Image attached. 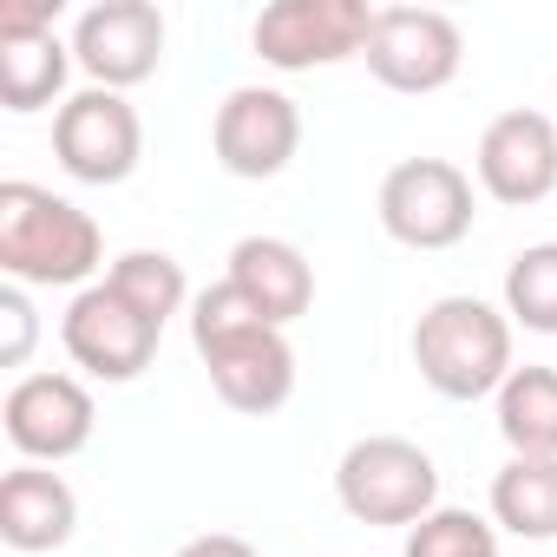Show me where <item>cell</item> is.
I'll list each match as a JSON object with an SVG mask.
<instances>
[{"label":"cell","instance_id":"1","mask_svg":"<svg viewBox=\"0 0 557 557\" xmlns=\"http://www.w3.org/2000/svg\"><path fill=\"white\" fill-rule=\"evenodd\" d=\"M106 269V236L92 210L53 197L47 184H0V275L21 289H92Z\"/></svg>","mask_w":557,"mask_h":557},{"label":"cell","instance_id":"2","mask_svg":"<svg viewBox=\"0 0 557 557\" xmlns=\"http://www.w3.org/2000/svg\"><path fill=\"white\" fill-rule=\"evenodd\" d=\"M413 368L440 400H485L511 381V315L479 296H440L413 322Z\"/></svg>","mask_w":557,"mask_h":557},{"label":"cell","instance_id":"3","mask_svg":"<svg viewBox=\"0 0 557 557\" xmlns=\"http://www.w3.org/2000/svg\"><path fill=\"white\" fill-rule=\"evenodd\" d=\"M335 498L355 524L413 531L426 511H440V466H433L426 446H413L400 433H368L342 453Z\"/></svg>","mask_w":557,"mask_h":557},{"label":"cell","instance_id":"4","mask_svg":"<svg viewBox=\"0 0 557 557\" xmlns=\"http://www.w3.org/2000/svg\"><path fill=\"white\" fill-rule=\"evenodd\" d=\"M374 14L381 8H368V0H269L249 27V47L275 73H315V66H342V60H368Z\"/></svg>","mask_w":557,"mask_h":557},{"label":"cell","instance_id":"5","mask_svg":"<svg viewBox=\"0 0 557 557\" xmlns=\"http://www.w3.org/2000/svg\"><path fill=\"white\" fill-rule=\"evenodd\" d=\"M381 230L400 243V249H453L472 236V216H479V197H472V177L453 164V158H400L387 177H381Z\"/></svg>","mask_w":557,"mask_h":557},{"label":"cell","instance_id":"6","mask_svg":"<svg viewBox=\"0 0 557 557\" xmlns=\"http://www.w3.org/2000/svg\"><path fill=\"white\" fill-rule=\"evenodd\" d=\"M466 66V34L453 14L440 8H381L374 14V40H368V73L387 92L426 99L446 92Z\"/></svg>","mask_w":557,"mask_h":557},{"label":"cell","instance_id":"7","mask_svg":"<svg viewBox=\"0 0 557 557\" xmlns=\"http://www.w3.org/2000/svg\"><path fill=\"white\" fill-rule=\"evenodd\" d=\"M53 158L66 177L79 184H125L145 158V125H138V106L125 92H106V86H86L73 92L60 112H53Z\"/></svg>","mask_w":557,"mask_h":557},{"label":"cell","instance_id":"8","mask_svg":"<svg viewBox=\"0 0 557 557\" xmlns=\"http://www.w3.org/2000/svg\"><path fill=\"white\" fill-rule=\"evenodd\" d=\"M210 151L230 177L262 184V177H283L289 158L302 151V112L283 86H236L216 106L210 125Z\"/></svg>","mask_w":557,"mask_h":557},{"label":"cell","instance_id":"9","mask_svg":"<svg viewBox=\"0 0 557 557\" xmlns=\"http://www.w3.org/2000/svg\"><path fill=\"white\" fill-rule=\"evenodd\" d=\"M0 426H8V446L21 453V466H60L92 446L99 407H92L86 381H73V374H21L8 387Z\"/></svg>","mask_w":557,"mask_h":557},{"label":"cell","instance_id":"10","mask_svg":"<svg viewBox=\"0 0 557 557\" xmlns=\"http://www.w3.org/2000/svg\"><path fill=\"white\" fill-rule=\"evenodd\" d=\"M60 342H66V355H73V368H86L92 381H138L151 361H158V342H164V329L158 322H145L125 296H112L106 283H92V289H79L73 302H66V315H60Z\"/></svg>","mask_w":557,"mask_h":557},{"label":"cell","instance_id":"11","mask_svg":"<svg viewBox=\"0 0 557 557\" xmlns=\"http://www.w3.org/2000/svg\"><path fill=\"white\" fill-rule=\"evenodd\" d=\"M164 14L151 0H99L73 21V66L106 86V92H125V86H145L164 60Z\"/></svg>","mask_w":557,"mask_h":557},{"label":"cell","instance_id":"12","mask_svg":"<svg viewBox=\"0 0 557 557\" xmlns=\"http://www.w3.org/2000/svg\"><path fill=\"white\" fill-rule=\"evenodd\" d=\"M479 190L505 210H531L557 190V119L531 112V106H511L485 125L479 138Z\"/></svg>","mask_w":557,"mask_h":557},{"label":"cell","instance_id":"13","mask_svg":"<svg viewBox=\"0 0 557 557\" xmlns=\"http://www.w3.org/2000/svg\"><path fill=\"white\" fill-rule=\"evenodd\" d=\"M53 14L60 8H40V0H8L0 8V106L8 112H47L66 92L73 40L53 34Z\"/></svg>","mask_w":557,"mask_h":557},{"label":"cell","instance_id":"14","mask_svg":"<svg viewBox=\"0 0 557 557\" xmlns=\"http://www.w3.org/2000/svg\"><path fill=\"white\" fill-rule=\"evenodd\" d=\"M197 361H203V374H210V387L230 413L262 420L275 407H289V394H296V348H289L283 329H243L230 342L197 348Z\"/></svg>","mask_w":557,"mask_h":557},{"label":"cell","instance_id":"15","mask_svg":"<svg viewBox=\"0 0 557 557\" xmlns=\"http://www.w3.org/2000/svg\"><path fill=\"white\" fill-rule=\"evenodd\" d=\"M79 531V498L53 466H14L0 479V544L8 550H60Z\"/></svg>","mask_w":557,"mask_h":557},{"label":"cell","instance_id":"16","mask_svg":"<svg viewBox=\"0 0 557 557\" xmlns=\"http://www.w3.org/2000/svg\"><path fill=\"white\" fill-rule=\"evenodd\" d=\"M230 283L275 322V329H289L315 309V269L309 256L289 243V236H243L230 249Z\"/></svg>","mask_w":557,"mask_h":557},{"label":"cell","instance_id":"17","mask_svg":"<svg viewBox=\"0 0 557 557\" xmlns=\"http://www.w3.org/2000/svg\"><path fill=\"white\" fill-rule=\"evenodd\" d=\"M492 407L511 459H557V368H511Z\"/></svg>","mask_w":557,"mask_h":557},{"label":"cell","instance_id":"18","mask_svg":"<svg viewBox=\"0 0 557 557\" xmlns=\"http://www.w3.org/2000/svg\"><path fill=\"white\" fill-rule=\"evenodd\" d=\"M492 524L524 544H550L557 537V459H505L492 472Z\"/></svg>","mask_w":557,"mask_h":557},{"label":"cell","instance_id":"19","mask_svg":"<svg viewBox=\"0 0 557 557\" xmlns=\"http://www.w3.org/2000/svg\"><path fill=\"white\" fill-rule=\"evenodd\" d=\"M106 289L112 296H125L145 322H171V315H184V302H197L190 296V283H184V262L171 256V249H125V256H112V269H106Z\"/></svg>","mask_w":557,"mask_h":557},{"label":"cell","instance_id":"20","mask_svg":"<svg viewBox=\"0 0 557 557\" xmlns=\"http://www.w3.org/2000/svg\"><path fill=\"white\" fill-rule=\"evenodd\" d=\"M505 315L524 335H557V243H531L505 262Z\"/></svg>","mask_w":557,"mask_h":557},{"label":"cell","instance_id":"21","mask_svg":"<svg viewBox=\"0 0 557 557\" xmlns=\"http://www.w3.org/2000/svg\"><path fill=\"white\" fill-rule=\"evenodd\" d=\"M400 557H498V524L479 518V511L440 505V511H426V518L407 531Z\"/></svg>","mask_w":557,"mask_h":557},{"label":"cell","instance_id":"22","mask_svg":"<svg viewBox=\"0 0 557 557\" xmlns=\"http://www.w3.org/2000/svg\"><path fill=\"white\" fill-rule=\"evenodd\" d=\"M0 329H8L0 361H8V368H27V355H34V342H40V315H34V296H27L21 283L0 289Z\"/></svg>","mask_w":557,"mask_h":557},{"label":"cell","instance_id":"23","mask_svg":"<svg viewBox=\"0 0 557 557\" xmlns=\"http://www.w3.org/2000/svg\"><path fill=\"white\" fill-rule=\"evenodd\" d=\"M177 557H262V550L249 537H236V531H203V537L177 544Z\"/></svg>","mask_w":557,"mask_h":557}]
</instances>
